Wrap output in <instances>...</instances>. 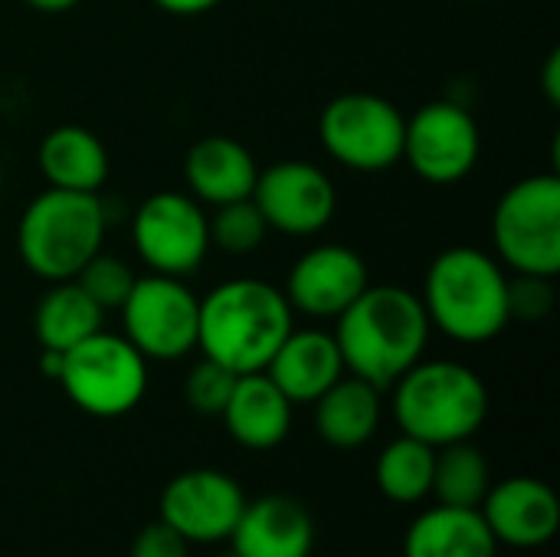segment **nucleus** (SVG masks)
Returning <instances> with one entry per match:
<instances>
[{"label": "nucleus", "instance_id": "f257e3e1", "mask_svg": "<svg viewBox=\"0 0 560 557\" xmlns=\"http://www.w3.org/2000/svg\"><path fill=\"white\" fill-rule=\"evenodd\" d=\"M335 341L348 374L387 391L423 358L430 341V315L423 299L410 289L368 286L338 315Z\"/></svg>", "mask_w": 560, "mask_h": 557}, {"label": "nucleus", "instance_id": "f03ea898", "mask_svg": "<svg viewBox=\"0 0 560 557\" xmlns=\"http://www.w3.org/2000/svg\"><path fill=\"white\" fill-rule=\"evenodd\" d=\"M292 332V305L262 279H230L200 299L197 348L233 374L266 371Z\"/></svg>", "mask_w": 560, "mask_h": 557}, {"label": "nucleus", "instance_id": "7ed1b4c3", "mask_svg": "<svg viewBox=\"0 0 560 557\" xmlns=\"http://www.w3.org/2000/svg\"><path fill=\"white\" fill-rule=\"evenodd\" d=\"M420 299L430 325L463 345H486L512 322L509 272L476 246L443 250L427 269Z\"/></svg>", "mask_w": 560, "mask_h": 557}, {"label": "nucleus", "instance_id": "20e7f679", "mask_svg": "<svg viewBox=\"0 0 560 557\" xmlns=\"http://www.w3.org/2000/svg\"><path fill=\"white\" fill-rule=\"evenodd\" d=\"M394 420L404 437L433 450L472 440L489 417V387L456 361H417L394 381Z\"/></svg>", "mask_w": 560, "mask_h": 557}, {"label": "nucleus", "instance_id": "39448f33", "mask_svg": "<svg viewBox=\"0 0 560 557\" xmlns=\"http://www.w3.org/2000/svg\"><path fill=\"white\" fill-rule=\"evenodd\" d=\"M105 240V207L98 194L49 187L33 197L16 227V250L23 266L46 279L66 282L102 253Z\"/></svg>", "mask_w": 560, "mask_h": 557}, {"label": "nucleus", "instance_id": "423d86ee", "mask_svg": "<svg viewBox=\"0 0 560 557\" xmlns=\"http://www.w3.org/2000/svg\"><path fill=\"white\" fill-rule=\"evenodd\" d=\"M499 263L522 276H560V177L532 174L512 184L492 213Z\"/></svg>", "mask_w": 560, "mask_h": 557}, {"label": "nucleus", "instance_id": "0eeeda50", "mask_svg": "<svg viewBox=\"0 0 560 557\" xmlns=\"http://www.w3.org/2000/svg\"><path fill=\"white\" fill-rule=\"evenodd\" d=\"M59 384L89 417H125L148 391V358L125 338L95 332L62 355Z\"/></svg>", "mask_w": 560, "mask_h": 557}, {"label": "nucleus", "instance_id": "6e6552de", "mask_svg": "<svg viewBox=\"0 0 560 557\" xmlns=\"http://www.w3.org/2000/svg\"><path fill=\"white\" fill-rule=\"evenodd\" d=\"M404 125L400 108L374 92H345L322 108L318 138L325 151L361 174H377L404 158Z\"/></svg>", "mask_w": 560, "mask_h": 557}, {"label": "nucleus", "instance_id": "1a4fd4ad", "mask_svg": "<svg viewBox=\"0 0 560 557\" xmlns=\"http://www.w3.org/2000/svg\"><path fill=\"white\" fill-rule=\"evenodd\" d=\"M125 338L148 361H177L197 348L200 299L184 286V279L148 272L135 279L125 305Z\"/></svg>", "mask_w": 560, "mask_h": 557}, {"label": "nucleus", "instance_id": "9d476101", "mask_svg": "<svg viewBox=\"0 0 560 557\" xmlns=\"http://www.w3.org/2000/svg\"><path fill=\"white\" fill-rule=\"evenodd\" d=\"M131 240L151 272L187 279L207 259L210 223L190 194L161 190L135 210Z\"/></svg>", "mask_w": 560, "mask_h": 557}, {"label": "nucleus", "instance_id": "9b49d317", "mask_svg": "<svg viewBox=\"0 0 560 557\" xmlns=\"http://www.w3.org/2000/svg\"><path fill=\"white\" fill-rule=\"evenodd\" d=\"M482 151V135L472 112L459 102L440 98L420 105L404 125V158L417 177L430 184L463 181Z\"/></svg>", "mask_w": 560, "mask_h": 557}, {"label": "nucleus", "instance_id": "f8f14e48", "mask_svg": "<svg viewBox=\"0 0 560 557\" xmlns=\"http://www.w3.org/2000/svg\"><path fill=\"white\" fill-rule=\"evenodd\" d=\"M253 204L266 217L269 230L285 236H315L331 223L338 194L322 167L308 161H279L259 171Z\"/></svg>", "mask_w": 560, "mask_h": 557}, {"label": "nucleus", "instance_id": "ddd939ff", "mask_svg": "<svg viewBox=\"0 0 560 557\" xmlns=\"http://www.w3.org/2000/svg\"><path fill=\"white\" fill-rule=\"evenodd\" d=\"M246 496L240 483L220 469H190L171 479L161 492V522L190 545H213L230 538Z\"/></svg>", "mask_w": 560, "mask_h": 557}, {"label": "nucleus", "instance_id": "4468645a", "mask_svg": "<svg viewBox=\"0 0 560 557\" xmlns=\"http://www.w3.org/2000/svg\"><path fill=\"white\" fill-rule=\"evenodd\" d=\"M368 286V266L351 246L322 243L295 259L282 292L292 312L312 318H338Z\"/></svg>", "mask_w": 560, "mask_h": 557}, {"label": "nucleus", "instance_id": "2eb2a0df", "mask_svg": "<svg viewBox=\"0 0 560 557\" xmlns=\"http://www.w3.org/2000/svg\"><path fill=\"white\" fill-rule=\"evenodd\" d=\"M479 512L495 542L518 552L545 548L560 529V502L555 489L532 476H515L489 486Z\"/></svg>", "mask_w": 560, "mask_h": 557}, {"label": "nucleus", "instance_id": "dca6fc26", "mask_svg": "<svg viewBox=\"0 0 560 557\" xmlns=\"http://www.w3.org/2000/svg\"><path fill=\"white\" fill-rule=\"evenodd\" d=\"M230 542L233 555L240 557H308L315 522L302 502L289 496H262L246 502Z\"/></svg>", "mask_w": 560, "mask_h": 557}, {"label": "nucleus", "instance_id": "f3484780", "mask_svg": "<svg viewBox=\"0 0 560 557\" xmlns=\"http://www.w3.org/2000/svg\"><path fill=\"white\" fill-rule=\"evenodd\" d=\"M266 374L292 404H315L348 371L331 332L292 328L266 364Z\"/></svg>", "mask_w": 560, "mask_h": 557}, {"label": "nucleus", "instance_id": "a211bd4d", "mask_svg": "<svg viewBox=\"0 0 560 557\" xmlns=\"http://www.w3.org/2000/svg\"><path fill=\"white\" fill-rule=\"evenodd\" d=\"M256 177H259V167L249 148L226 135L200 138L197 144H190L184 158V181L190 187V197L210 207L253 197Z\"/></svg>", "mask_w": 560, "mask_h": 557}, {"label": "nucleus", "instance_id": "6ab92c4d", "mask_svg": "<svg viewBox=\"0 0 560 557\" xmlns=\"http://www.w3.org/2000/svg\"><path fill=\"white\" fill-rule=\"evenodd\" d=\"M220 417L240 446L262 453V450H276L289 437L292 401L272 384L266 371L240 374Z\"/></svg>", "mask_w": 560, "mask_h": 557}, {"label": "nucleus", "instance_id": "aec40b11", "mask_svg": "<svg viewBox=\"0 0 560 557\" xmlns=\"http://www.w3.org/2000/svg\"><path fill=\"white\" fill-rule=\"evenodd\" d=\"M499 542L479 509L436 506L413 519L404 538V557H495Z\"/></svg>", "mask_w": 560, "mask_h": 557}, {"label": "nucleus", "instance_id": "412c9836", "mask_svg": "<svg viewBox=\"0 0 560 557\" xmlns=\"http://www.w3.org/2000/svg\"><path fill=\"white\" fill-rule=\"evenodd\" d=\"M39 171L49 187L98 194L108 181V151L95 131L82 125H59L52 128L36 151Z\"/></svg>", "mask_w": 560, "mask_h": 557}, {"label": "nucleus", "instance_id": "4be33fe9", "mask_svg": "<svg viewBox=\"0 0 560 557\" xmlns=\"http://www.w3.org/2000/svg\"><path fill=\"white\" fill-rule=\"evenodd\" d=\"M312 407L318 437L335 450H358L381 427V391L354 374L338 378Z\"/></svg>", "mask_w": 560, "mask_h": 557}, {"label": "nucleus", "instance_id": "5701e85b", "mask_svg": "<svg viewBox=\"0 0 560 557\" xmlns=\"http://www.w3.org/2000/svg\"><path fill=\"white\" fill-rule=\"evenodd\" d=\"M102 315L105 309H98L75 279H66V282H52V289L36 302L33 332L39 348L66 355L85 338H92L95 332H102Z\"/></svg>", "mask_w": 560, "mask_h": 557}, {"label": "nucleus", "instance_id": "b1692460", "mask_svg": "<svg viewBox=\"0 0 560 557\" xmlns=\"http://www.w3.org/2000/svg\"><path fill=\"white\" fill-rule=\"evenodd\" d=\"M433 463H436L433 446L413 437H397L377 456V489L400 506L423 502L433 489Z\"/></svg>", "mask_w": 560, "mask_h": 557}, {"label": "nucleus", "instance_id": "393cba45", "mask_svg": "<svg viewBox=\"0 0 560 557\" xmlns=\"http://www.w3.org/2000/svg\"><path fill=\"white\" fill-rule=\"evenodd\" d=\"M492 486L489 463L486 456L469 443H450L436 450L433 463V496L440 506H456V509H479L486 492Z\"/></svg>", "mask_w": 560, "mask_h": 557}, {"label": "nucleus", "instance_id": "a878e982", "mask_svg": "<svg viewBox=\"0 0 560 557\" xmlns=\"http://www.w3.org/2000/svg\"><path fill=\"white\" fill-rule=\"evenodd\" d=\"M207 223H210V246L217 243L223 253H233V256H246L259 250L269 233V223L253 204V197L217 207V213L207 217Z\"/></svg>", "mask_w": 560, "mask_h": 557}, {"label": "nucleus", "instance_id": "bb28decb", "mask_svg": "<svg viewBox=\"0 0 560 557\" xmlns=\"http://www.w3.org/2000/svg\"><path fill=\"white\" fill-rule=\"evenodd\" d=\"M135 272L125 259H115V256H105V253H95L79 272H75V282L82 286V292L98 305V309H121L131 286H135Z\"/></svg>", "mask_w": 560, "mask_h": 557}, {"label": "nucleus", "instance_id": "cd10ccee", "mask_svg": "<svg viewBox=\"0 0 560 557\" xmlns=\"http://www.w3.org/2000/svg\"><path fill=\"white\" fill-rule=\"evenodd\" d=\"M236 378H240V374H233V371H226L223 364L203 358V361L187 374L184 397H187V404H190L197 414H203V417H220L223 407H226V401H230V394H233Z\"/></svg>", "mask_w": 560, "mask_h": 557}, {"label": "nucleus", "instance_id": "c85d7f7f", "mask_svg": "<svg viewBox=\"0 0 560 557\" xmlns=\"http://www.w3.org/2000/svg\"><path fill=\"white\" fill-rule=\"evenodd\" d=\"M555 279L545 276H522L509 279V315L518 322H541L555 309Z\"/></svg>", "mask_w": 560, "mask_h": 557}, {"label": "nucleus", "instance_id": "c756f323", "mask_svg": "<svg viewBox=\"0 0 560 557\" xmlns=\"http://www.w3.org/2000/svg\"><path fill=\"white\" fill-rule=\"evenodd\" d=\"M128 557H190V542H184L171 525L154 522L138 532Z\"/></svg>", "mask_w": 560, "mask_h": 557}, {"label": "nucleus", "instance_id": "7c9ffc66", "mask_svg": "<svg viewBox=\"0 0 560 557\" xmlns=\"http://www.w3.org/2000/svg\"><path fill=\"white\" fill-rule=\"evenodd\" d=\"M220 3L223 0H154V7H161L164 13H174V16H200Z\"/></svg>", "mask_w": 560, "mask_h": 557}, {"label": "nucleus", "instance_id": "2f4dec72", "mask_svg": "<svg viewBox=\"0 0 560 557\" xmlns=\"http://www.w3.org/2000/svg\"><path fill=\"white\" fill-rule=\"evenodd\" d=\"M545 95L551 105H560V53L555 49L545 66Z\"/></svg>", "mask_w": 560, "mask_h": 557}, {"label": "nucleus", "instance_id": "473e14b6", "mask_svg": "<svg viewBox=\"0 0 560 557\" xmlns=\"http://www.w3.org/2000/svg\"><path fill=\"white\" fill-rule=\"evenodd\" d=\"M39 371H43L49 381H59V374H62V351L43 348V351H39Z\"/></svg>", "mask_w": 560, "mask_h": 557}, {"label": "nucleus", "instance_id": "72a5a7b5", "mask_svg": "<svg viewBox=\"0 0 560 557\" xmlns=\"http://www.w3.org/2000/svg\"><path fill=\"white\" fill-rule=\"evenodd\" d=\"M30 10H39V13H66V10H72L75 3H82V0H23Z\"/></svg>", "mask_w": 560, "mask_h": 557}, {"label": "nucleus", "instance_id": "f704fd0d", "mask_svg": "<svg viewBox=\"0 0 560 557\" xmlns=\"http://www.w3.org/2000/svg\"><path fill=\"white\" fill-rule=\"evenodd\" d=\"M0 190H3V167H0Z\"/></svg>", "mask_w": 560, "mask_h": 557}, {"label": "nucleus", "instance_id": "c9c22d12", "mask_svg": "<svg viewBox=\"0 0 560 557\" xmlns=\"http://www.w3.org/2000/svg\"><path fill=\"white\" fill-rule=\"evenodd\" d=\"M220 557H240V555H233V552H230V555H220Z\"/></svg>", "mask_w": 560, "mask_h": 557}]
</instances>
